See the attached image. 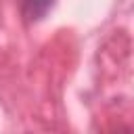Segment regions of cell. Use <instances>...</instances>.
<instances>
[{
  "label": "cell",
  "instance_id": "1",
  "mask_svg": "<svg viewBox=\"0 0 134 134\" xmlns=\"http://www.w3.org/2000/svg\"><path fill=\"white\" fill-rule=\"evenodd\" d=\"M52 6L54 0H21V15L27 23H38L48 15Z\"/></svg>",
  "mask_w": 134,
  "mask_h": 134
}]
</instances>
